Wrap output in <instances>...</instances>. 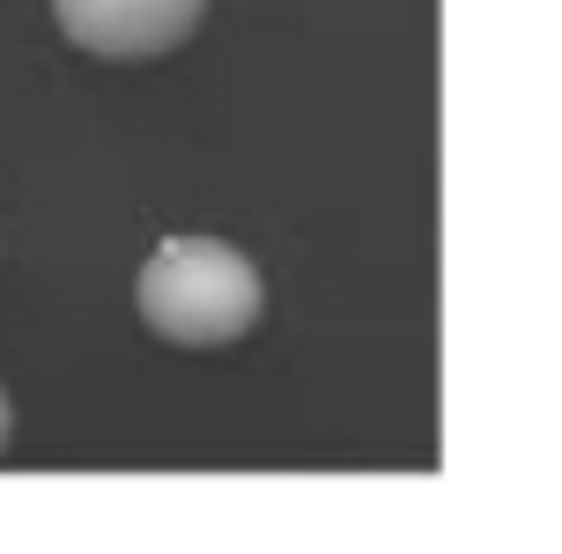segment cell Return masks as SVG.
Instances as JSON below:
<instances>
[{"instance_id": "6da1fadb", "label": "cell", "mask_w": 562, "mask_h": 554, "mask_svg": "<svg viewBox=\"0 0 562 554\" xmlns=\"http://www.w3.org/2000/svg\"><path fill=\"white\" fill-rule=\"evenodd\" d=\"M134 304H140V326L164 332L170 348H229L259 326L267 281L223 237H164L156 259L140 267Z\"/></svg>"}, {"instance_id": "7a4b0ae2", "label": "cell", "mask_w": 562, "mask_h": 554, "mask_svg": "<svg viewBox=\"0 0 562 554\" xmlns=\"http://www.w3.org/2000/svg\"><path fill=\"white\" fill-rule=\"evenodd\" d=\"M67 45L97 59H156L200 30L207 0H53Z\"/></svg>"}, {"instance_id": "3957f363", "label": "cell", "mask_w": 562, "mask_h": 554, "mask_svg": "<svg viewBox=\"0 0 562 554\" xmlns=\"http://www.w3.org/2000/svg\"><path fill=\"white\" fill-rule=\"evenodd\" d=\"M8 437H15V415H8V392H0V451H8Z\"/></svg>"}]
</instances>
